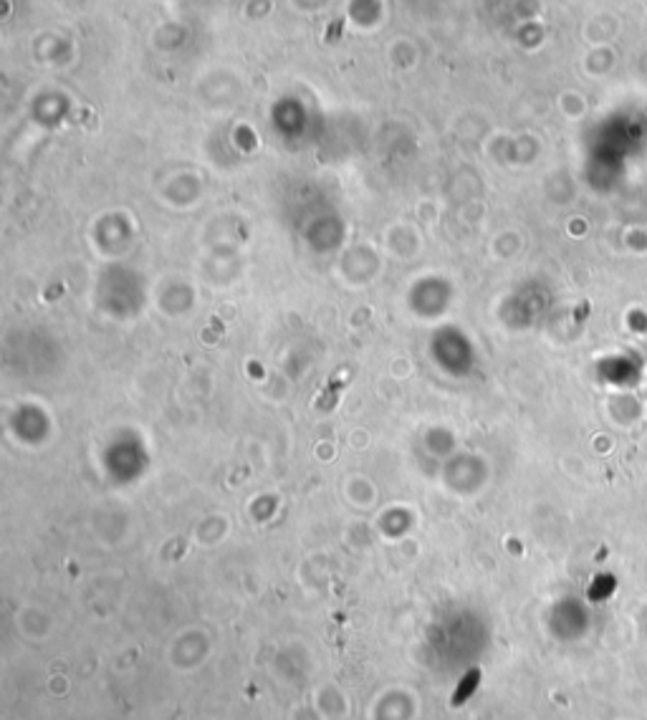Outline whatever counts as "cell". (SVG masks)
Here are the masks:
<instances>
[{"mask_svg":"<svg viewBox=\"0 0 647 720\" xmlns=\"http://www.w3.org/2000/svg\"><path fill=\"white\" fill-rule=\"evenodd\" d=\"M478 688V670H473V673H468V677L458 685V691H455V698H452V706H463L468 698L473 695V691Z\"/></svg>","mask_w":647,"mask_h":720,"instance_id":"1","label":"cell"}]
</instances>
